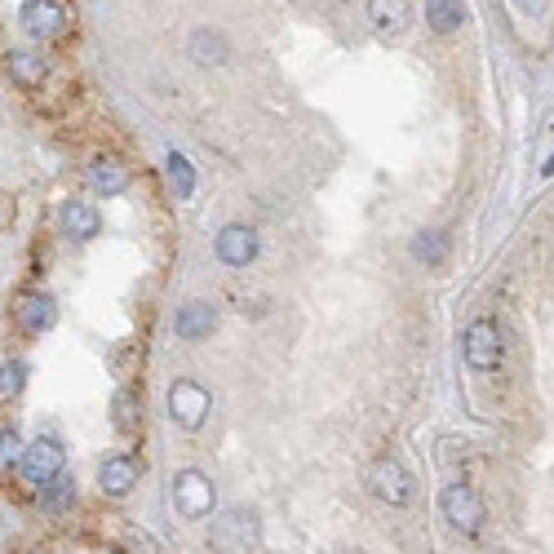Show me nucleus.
I'll return each instance as SVG.
<instances>
[{
    "label": "nucleus",
    "mask_w": 554,
    "mask_h": 554,
    "mask_svg": "<svg viewBox=\"0 0 554 554\" xmlns=\"http://www.w3.org/2000/svg\"><path fill=\"white\" fill-rule=\"evenodd\" d=\"M107 554H120V550H107Z\"/></svg>",
    "instance_id": "nucleus-28"
},
{
    "label": "nucleus",
    "mask_w": 554,
    "mask_h": 554,
    "mask_svg": "<svg viewBox=\"0 0 554 554\" xmlns=\"http://www.w3.org/2000/svg\"><path fill=\"white\" fill-rule=\"evenodd\" d=\"M342 554H364V550H342Z\"/></svg>",
    "instance_id": "nucleus-27"
},
{
    "label": "nucleus",
    "mask_w": 554,
    "mask_h": 554,
    "mask_svg": "<svg viewBox=\"0 0 554 554\" xmlns=\"http://www.w3.org/2000/svg\"><path fill=\"white\" fill-rule=\"evenodd\" d=\"M98 227H102V218L89 200H67L63 204V231L71 235V240H94Z\"/></svg>",
    "instance_id": "nucleus-16"
},
{
    "label": "nucleus",
    "mask_w": 554,
    "mask_h": 554,
    "mask_svg": "<svg viewBox=\"0 0 554 554\" xmlns=\"http://www.w3.org/2000/svg\"><path fill=\"white\" fill-rule=\"evenodd\" d=\"M408 253H413V262H422V266H444L448 262V235L444 231H417L413 244H408Z\"/></svg>",
    "instance_id": "nucleus-18"
},
{
    "label": "nucleus",
    "mask_w": 554,
    "mask_h": 554,
    "mask_svg": "<svg viewBox=\"0 0 554 554\" xmlns=\"http://www.w3.org/2000/svg\"><path fill=\"white\" fill-rule=\"evenodd\" d=\"M515 5H519V14L541 18V14H546V5H550V0H515Z\"/></svg>",
    "instance_id": "nucleus-25"
},
{
    "label": "nucleus",
    "mask_w": 554,
    "mask_h": 554,
    "mask_svg": "<svg viewBox=\"0 0 554 554\" xmlns=\"http://www.w3.org/2000/svg\"><path fill=\"white\" fill-rule=\"evenodd\" d=\"M67 466V453L58 439H36V444L23 448V457H18V475H23V484H32L36 492L49 488L58 475H63Z\"/></svg>",
    "instance_id": "nucleus-2"
},
{
    "label": "nucleus",
    "mask_w": 554,
    "mask_h": 554,
    "mask_svg": "<svg viewBox=\"0 0 554 554\" xmlns=\"http://www.w3.org/2000/svg\"><path fill=\"white\" fill-rule=\"evenodd\" d=\"M461 355H466V364L475 368V373H497L501 368V333L492 320H475L466 328V337H461Z\"/></svg>",
    "instance_id": "nucleus-6"
},
{
    "label": "nucleus",
    "mask_w": 554,
    "mask_h": 554,
    "mask_svg": "<svg viewBox=\"0 0 554 554\" xmlns=\"http://www.w3.org/2000/svg\"><path fill=\"white\" fill-rule=\"evenodd\" d=\"M209 413H213V395L204 391L200 382L182 377V382H173V386H169V417H173V426H182V430H200L204 422H209Z\"/></svg>",
    "instance_id": "nucleus-3"
},
{
    "label": "nucleus",
    "mask_w": 554,
    "mask_h": 554,
    "mask_svg": "<svg viewBox=\"0 0 554 554\" xmlns=\"http://www.w3.org/2000/svg\"><path fill=\"white\" fill-rule=\"evenodd\" d=\"M173 506H178L182 519H204L213 515V479L204 470L187 466L173 475Z\"/></svg>",
    "instance_id": "nucleus-4"
},
{
    "label": "nucleus",
    "mask_w": 554,
    "mask_h": 554,
    "mask_svg": "<svg viewBox=\"0 0 554 554\" xmlns=\"http://www.w3.org/2000/svg\"><path fill=\"white\" fill-rule=\"evenodd\" d=\"M368 492L377 501H386V506H408L413 501V479L395 457H377L373 470H368Z\"/></svg>",
    "instance_id": "nucleus-7"
},
{
    "label": "nucleus",
    "mask_w": 554,
    "mask_h": 554,
    "mask_svg": "<svg viewBox=\"0 0 554 554\" xmlns=\"http://www.w3.org/2000/svg\"><path fill=\"white\" fill-rule=\"evenodd\" d=\"M89 187L98 191V196H120V191L129 187V169L120 160H111V156H98L94 164H89Z\"/></svg>",
    "instance_id": "nucleus-15"
},
{
    "label": "nucleus",
    "mask_w": 554,
    "mask_h": 554,
    "mask_svg": "<svg viewBox=\"0 0 554 554\" xmlns=\"http://www.w3.org/2000/svg\"><path fill=\"white\" fill-rule=\"evenodd\" d=\"M23 448H27V444H23V435H18V430H0V475L18 466Z\"/></svg>",
    "instance_id": "nucleus-23"
},
{
    "label": "nucleus",
    "mask_w": 554,
    "mask_h": 554,
    "mask_svg": "<svg viewBox=\"0 0 554 554\" xmlns=\"http://www.w3.org/2000/svg\"><path fill=\"white\" fill-rule=\"evenodd\" d=\"M213 249H218L222 266H235V271H240V266H249L258 258V231L244 227V222H231V227L218 231V244H213Z\"/></svg>",
    "instance_id": "nucleus-8"
},
{
    "label": "nucleus",
    "mask_w": 554,
    "mask_h": 554,
    "mask_svg": "<svg viewBox=\"0 0 554 554\" xmlns=\"http://www.w3.org/2000/svg\"><path fill=\"white\" fill-rule=\"evenodd\" d=\"M40 497H45V506L54 510V515H58V510H71V506H76V479L63 470V475H58L49 488H40Z\"/></svg>",
    "instance_id": "nucleus-21"
},
{
    "label": "nucleus",
    "mask_w": 554,
    "mask_h": 554,
    "mask_svg": "<svg viewBox=\"0 0 554 554\" xmlns=\"http://www.w3.org/2000/svg\"><path fill=\"white\" fill-rule=\"evenodd\" d=\"M368 23L382 36H399L413 23V5L408 0H368Z\"/></svg>",
    "instance_id": "nucleus-13"
},
{
    "label": "nucleus",
    "mask_w": 554,
    "mask_h": 554,
    "mask_svg": "<svg viewBox=\"0 0 554 554\" xmlns=\"http://www.w3.org/2000/svg\"><path fill=\"white\" fill-rule=\"evenodd\" d=\"M169 182H173V191H178V200H191V191H196V169H191V160L187 156H178V151H169Z\"/></svg>",
    "instance_id": "nucleus-20"
},
{
    "label": "nucleus",
    "mask_w": 554,
    "mask_h": 554,
    "mask_svg": "<svg viewBox=\"0 0 554 554\" xmlns=\"http://www.w3.org/2000/svg\"><path fill=\"white\" fill-rule=\"evenodd\" d=\"M439 510H444V519L453 523L457 532H466V537H475V532L484 528V497L470 484H448L439 492Z\"/></svg>",
    "instance_id": "nucleus-5"
},
{
    "label": "nucleus",
    "mask_w": 554,
    "mask_h": 554,
    "mask_svg": "<svg viewBox=\"0 0 554 554\" xmlns=\"http://www.w3.org/2000/svg\"><path fill=\"white\" fill-rule=\"evenodd\" d=\"M116 426L120 430H133V391H120L116 395Z\"/></svg>",
    "instance_id": "nucleus-24"
},
{
    "label": "nucleus",
    "mask_w": 554,
    "mask_h": 554,
    "mask_svg": "<svg viewBox=\"0 0 554 554\" xmlns=\"http://www.w3.org/2000/svg\"><path fill=\"white\" fill-rule=\"evenodd\" d=\"M138 461H133L129 453H116V457H107L102 461V470H98V484L107 497H129L133 484H138Z\"/></svg>",
    "instance_id": "nucleus-11"
},
{
    "label": "nucleus",
    "mask_w": 554,
    "mask_h": 554,
    "mask_svg": "<svg viewBox=\"0 0 554 554\" xmlns=\"http://www.w3.org/2000/svg\"><path fill=\"white\" fill-rule=\"evenodd\" d=\"M27 386V364L23 359H5L0 364V399H14Z\"/></svg>",
    "instance_id": "nucleus-22"
},
{
    "label": "nucleus",
    "mask_w": 554,
    "mask_h": 554,
    "mask_svg": "<svg viewBox=\"0 0 554 554\" xmlns=\"http://www.w3.org/2000/svg\"><path fill=\"white\" fill-rule=\"evenodd\" d=\"M466 23V5L461 0H426V27L435 36H453Z\"/></svg>",
    "instance_id": "nucleus-17"
},
{
    "label": "nucleus",
    "mask_w": 554,
    "mask_h": 554,
    "mask_svg": "<svg viewBox=\"0 0 554 554\" xmlns=\"http://www.w3.org/2000/svg\"><path fill=\"white\" fill-rule=\"evenodd\" d=\"M18 324L27 328V333H49V328L58 324V306L49 293H23L18 297Z\"/></svg>",
    "instance_id": "nucleus-12"
},
{
    "label": "nucleus",
    "mask_w": 554,
    "mask_h": 554,
    "mask_svg": "<svg viewBox=\"0 0 554 554\" xmlns=\"http://www.w3.org/2000/svg\"><path fill=\"white\" fill-rule=\"evenodd\" d=\"M213 328H218V306H213V302H187V306H178L173 333H178L182 342H204Z\"/></svg>",
    "instance_id": "nucleus-10"
},
{
    "label": "nucleus",
    "mask_w": 554,
    "mask_h": 554,
    "mask_svg": "<svg viewBox=\"0 0 554 554\" xmlns=\"http://www.w3.org/2000/svg\"><path fill=\"white\" fill-rule=\"evenodd\" d=\"M5 63H9V76H14L18 85H27V89H36L40 80H45V58L32 54V49H14Z\"/></svg>",
    "instance_id": "nucleus-19"
},
{
    "label": "nucleus",
    "mask_w": 554,
    "mask_h": 554,
    "mask_svg": "<svg viewBox=\"0 0 554 554\" xmlns=\"http://www.w3.org/2000/svg\"><path fill=\"white\" fill-rule=\"evenodd\" d=\"M67 27L63 0H27L23 5V32L32 40H54Z\"/></svg>",
    "instance_id": "nucleus-9"
},
{
    "label": "nucleus",
    "mask_w": 554,
    "mask_h": 554,
    "mask_svg": "<svg viewBox=\"0 0 554 554\" xmlns=\"http://www.w3.org/2000/svg\"><path fill=\"white\" fill-rule=\"evenodd\" d=\"M9 218H14V200H9V196H0V227H5Z\"/></svg>",
    "instance_id": "nucleus-26"
},
{
    "label": "nucleus",
    "mask_w": 554,
    "mask_h": 554,
    "mask_svg": "<svg viewBox=\"0 0 554 554\" xmlns=\"http://www.w3.org/2000/svg\"><path fill=\"white\" fill-rule=\"evenodd\" d=\"M191 58H196L200 67H227L231 63V45L222 32H213V27H200L196 36H191Z\"/></svg>",
    "instance_id": "nucleus-14"
},
{
    "label": "nucleus",
    "mask_w": 554,
    "mask_h": 554,
    "mask_svg": "<svg viewBox=\"0 0 554 554\" xmlns=\"http://www.w3.org/2000/svg\"><path fill=\"white\" fill-rule=\"evenodd\" d=\"M209 546L218 554H253L262 546V523L253 510L235 506L227 515L213 519V532H209Z\"/></svg>",
    "instance_id": "nucleus-1"
}]
</instances>
